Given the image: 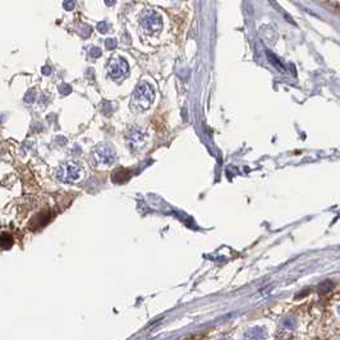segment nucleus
Returning <instances> with one entry per match:
<instances>
[{
    "mask_svg": "<svg viewBox=\"0 0 340 340\" xmlns=\"http://www.w3.org/2000/svg\"><path fill=\"white\" fill-rule=\"evenodd\" d=\"M154 100V90L147 83H142L135 92V104L139 109H147Z\"/></svg>",
    "mask_w": 340,
    "mask_h": 340,
    "instance_id": "obj_1",
    "label": "nucleus"
},
{
    "mask_svg": "<svg viewBox=\"0 0 340 340\" xmlns=\"http://www.w3.org/2000/svg\"><path fill=\"white\" fill-rule=\"evenodd\" d=\"M82 169L74 164H67L60 169V179L64 182H77L82 178Z\"/></svg>",
    "mask_w": 340,
    "mask_h": 340,
    "instance_id": "obj_2",
    "label": "nucleus"
},
{
    "mask_svg": "<svg viewBox=\"0 0 340 340\" xmlns=\"http://www.w3.org/2000/svg\"><path fill=\"white\" fill-rule=\"evenodd\" d=\"M145 29H147L150 32H158L160 31L161 27H163V19L159 16L158 13L151 10V12H147L143 17V21H142Z\"/></svg>",
    "mask_w": 340,
    "mask_h": 340,
    "instance_id": "obj_3",
    "label": "nucleus"
},
{
    "mask_svg": "<svg viewBox=\"0 0 340 340\" xmlns=\"http://www.w3.org/2000/svg\"><path fill=\"white\" fill-rule=\"evenodd\" d=\"M110 76L113 78H120V77L126 76L128 73V64L124 59H117L114 60L110 64Z\"/></svg>",
    "mask_w": 340,
    "mask_h": 340,
    "instance_id": "obj_4",
    "label": "nucleus"
},
{
    "mask_svg": "<svg viewBox=\"0 0 340 340\" xmlns=\"http://www.w3.org/2000/svg\"><path fill=\"white\" fill-rule=\"evenodd\" d=\"M96 156H98V160L101 164H110L114 161L113 150L106 147V146H100L96 151Z\"/></svg>",
    "mask_w": 340,
    "mask_h": 340,
    "instance_id": "obj_5",
    "label": "nucleus"
},
{
    "mask_svg": "<svg viewBox=\"0 0 340 340\" xmlns=\"http://www.w3.org/2000/svg\"><path fill=\"white\" fill-rule=\"evenodd\" d=\"M90 54H91V57L94 58H98L101 55V50L99 49V47H92L91 50H90Z\"/></svg>",
    "mask_w": 340,
    "mask_h": 340,
    "instance_id": "obj_6",
    "label": "nucleus"
},
{
    "mask_svg": "<svg viewBox=\"0 0 340 340\" xmlns=\"http://www.w3.org/2000/svg\"><path fill=\"white\" fill-rule=\"evenodd\" d=\"M106 46L107 49H114V47L117 46V41L115 40H111V38H109L106 41Z\"/></svg>",
    "mask_w": 340,
    "mask_h": 340,
    "instance_id": "obj_7",
    "label": "nucleus"
},
{
    "mask_svg": "<svg viewBox=\"0 0 340 340\" xmlns=\"http://www.w3.org/2000/svg\"><path fill=\"white\" fill-rule=\"evenodd\" d=\"M98 29L100 30V32H106V31H107V23H106V22H101V23H99Z\"/></svg>",
    "mask_w": 340,
    "mask_h": 340,
    "instance_id": "obj_8",
    "label": "nucleus"
},
{
    "mask_svg": "<svg viewBox=\"0 0 340 340\" xmlns=\"http://www.w3.org/2000/svg\"><path fill=\"white\" fill-rule=\"evenodd\" d=\"M64 6H66V9L70 10V9H73V6H74V3H73L72 0H67L66 3H64Z\"/></svg>",
    "mask_w": 340,
    "mask_h": 340,
    "instance_id": "obj_9",
    "label": "nucleus"
},
{
    "mask_svg": "<svg viewBox=\"0 0 340 340\" xmlns=\"http://www.w3.org/2000/svg\"><path fill=\"white\" fill-rule=\"evenodd\" d=\"M114 1H115V0H106V4L107 5H113Z\"/></svg>",
    "mask_w": 340,
    "mask_h": 340,
    "instance_id": "obj_10",
    "label": "nucleus"
}]
</instances>
